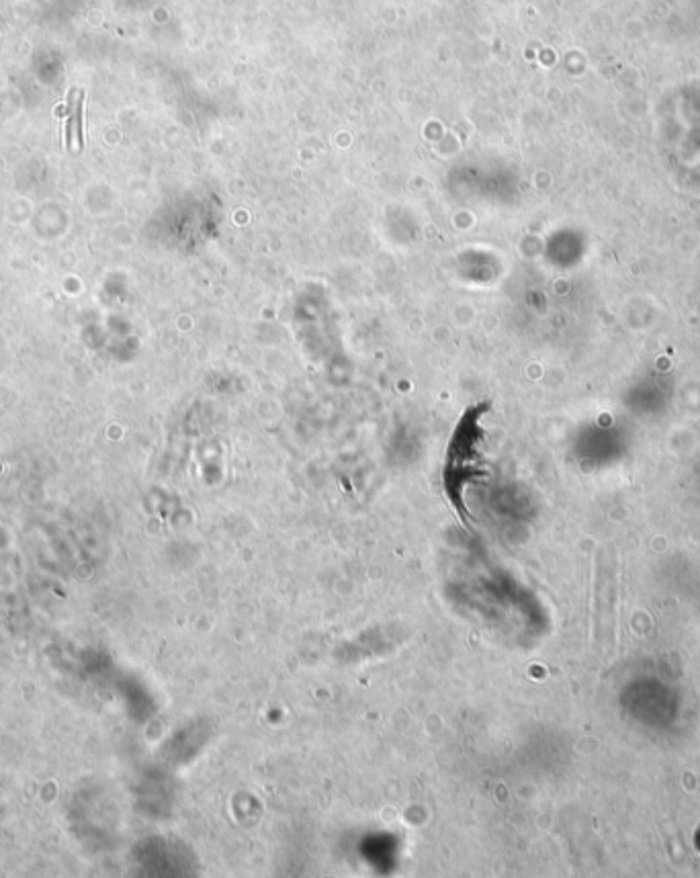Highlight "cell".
Returning a JSON list of instances; mask_svg holds the SVG:
<instances>
[{
	"mask_svg": "<svg viewBox=\"0 0 700 878\" xmlns=\"http://www.w3.org/2000/svg\"><path fill=\"white\" fill-rule=\"evenodd\" d=\"M76 138L78 146H84V93H78V105H76Z\"/></svg>",
	"mask_w": 700,
	"mask_h": 878,
	"instance_id": "1",
	"label": "cell"
}]
</instances>
